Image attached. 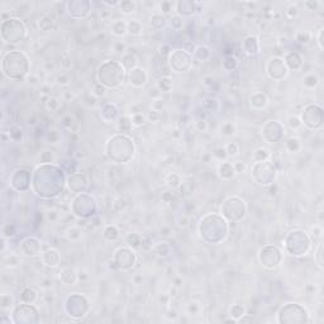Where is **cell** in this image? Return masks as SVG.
Returning <instances> with one entry per match:
<instances>
[{
  "label": "cell",
  "mask_w": 324,
  "mask_h": 324,
  "mask_svg": "<svg viewBox=\"0 0 324 324\" xmlns=\"http://www.w3.org/2000/svg\"><path fill=\"white\" fill-rule=\"evenodd\" d=\"M119 9L124 14H130V13L134 12L136 4L133 2H122V3H119Z\"/></svg>",
  "instance_id": "cell-2"
},
{
  "label": "cell",
  "mask_w": 324,
  "mask_h": 324,
  "mask_svg": "<svg viewBox=\"0 0 324 324\" xmlns=\"http://www.w3.org/2000/svg\"><path fill=\"white\" fill-rule=\"evenodd\" d=\"M128 31L132 35H139L142 31V26L138 21H130L128 23Z\"/></svg>",
  "instance_id": "cell-1"
},
{
  "label": "cell",
  "mask_w": 324,
  "mask_h": 324,
  "mask_svg": "<svg viewBox=\"0 0 324 324\" xmlns=\"http://www.w3.org/2000/svg\"><path fill=\"white\" fill-rule=\"evenodd\" d=\"M195 127H196V129H198L199 132H205V130H206V128H208V124H206V122H205V120L200 119V120H198V122H196Z\"/></svg>",
  "instance_id": "cell-20"
},
{
  "label": "cell",
  "mask_w": 324,
  "mask_h": 324,
  "mask_svg": "<svg viewBox=\"0 0 324 324\" xmlns=\"http://www.w3.org/2000/svg\"><path fill=\"white\" fill-rule=\"evenodd\" d=\"M63 127H66V128H70L72 124H73V119H72V117L71 115H65L63 118H62V123H61Z\"/></svg>",
  "instance_id": "cell-19"
},
{
  "label": "cell",
  "mask_w": 324,
  "mask_h": 324,
  "mask_svg": "<svg viewBox=\"0 0 324 324\" xmlns=\"http://www.w3.org/2000/svg\"><path fill=\"white\" fill-rule=\"evenodd\" d=\"M288 122H289V125L291 128H294V129H298L301 125V122H300V119L298 117H290Z\"/></svg>",
  "instance_id": "cell-15"
},
{
  "label": "cell",
  "mask_w": 324,
  "mask_h": 324,
  "mask_svg": "<svg viewBox=\"0 0 324 324\" xmlns=\"http://www.w3.org/2000/svg\"><path fill=\"white\" fill-rule=\"evenodd\" d=\"M13 296H10L9 298V295L8 294H3L2 295V308L3 309H8V308H10L12 305H13Z\"/></svg>",
  "instance_id": "cell-11"
},
{
  "label": "cell",
  "mask_w": 324,
  "mask_h": 324,
  "mask_svg": "<svg viewBox=\"0 0 324 324\" xmlns=\"http://www.w3.org/2000/svg\"><path fill=\"white\" fill-rule=\"evenodd\" d=\"M38 81H40V79L37 77V76H31V77L28 79V84H31V85H37L38 84Z\"/></svg>",
  "instance_id": "cell-26"
},
{
  "label": "cell",
  "mask_w": 324,
  "mask_h": 324,
  "mask_svg": "<svg viewBox=\"0 0 324 324\" xmlns=\"http://www.w3.org/2000/svg\"><path fill=\"white\" fill-rule=\"evenodd\" d=\"M310 38H312V34L309 32H299L298 35H296V41H299L300 43L307 45L310 41Z\"/></svg>",
  "instance_id": "cell-9"
},
{
  "label": "cell",
  "mask_w": 324,
  "mask_h": 324,
  "mask_svg": "<svg viewBox=\"0 0 324 324\" xmlns=\"http://www.w3.org/2000/svg\"><path fill=\"white\" fill-rule=\"evenodd\" d=\"M105 87L101 85V84H96L94 85L92 87V91H91V95H94L95 98H100V96H104L105 95Z\"/></svg>",
  "instance_id": "cell-8"
},
{
  "label": "cell",
  "mask_w": 324,
  "mask_h": 324,
  "mask_svg": "<svg viewBox=\"0 0 324 324\" xmlns=\"http://www.w3.org/2000/svg\"><path fill=\"white\" fill-rule=\"evenodd\" d=\"M170 233H171V229L168 227L167 228H162V229H161V234H163V236H168Z\"/></svg>",
  "instance_id": "cell-31"
},
{
  "label": "cell",
  "mask_w": 324,
  "mask_h": 324,
  "mask_svg": "<svg viewBox=\"0 0 324 324\" xmlns=\"http://www.w3.org/2000/svg\"><path fill=\"white\" fill-rule=\"evenodd\" d=\"M49 68H51V70H52V68H53V63H51V62H46V66H45V70H46V71H48V70H49Z\"/></svg>",
  "instance_id": "cell-32"
},
{
  "label": "cell",
  "mask_w": 324,
  "mask_h": 324,
  "mask_svg": "<svg viewBox=\"0 0 324 324\" xmlns=\"http://www.w3.org/2000/svg\"><path fill=\"white\" fill-rule=\"evenodd\" d=\"M203 80L205 81V85H213V84H214V79H213V76H209V75H206V76H204V77H203Z\"/></svg>",
  "instance_id": "cell-24"
},
{
  "label": "cell",
  "mask_w": 324,
  "mask_h": 324,
  "mask_svg": "<svg viewBox=\"0 0 324 324\" xmlns=\"http://www.w3.org/2000/svg\"><path fill=\"white\" fill-rule=\"evenodd\" d=\"M214 155L217 156V157H219V158H223V157H225V151H224V148H219V149H217L215 152H214Z\"/></svg>",
  "instance_id": "cell-25"
},
{
  "label": "cell",
  "mask_w": 324,
  "mask_h": 324,
  "mask_svg": "<svg viewBox=\"0 0 324 324\" xmlns=\"http://www.w3.org/2000/svg\"><path fill=\"white\" fill-rule=\"evenodd\" d=\"M47 219L49 222H56L59 219V212L57 210H48L47 212Z\"/></svg>",
  "instance_id": "cell-18"
},
{
  "label": "cell",
  "mask_w": 324,
  "mask_h": 324,
  "mask_svg": "<svg viewBox=\"0 0 324 324\" xmlns=\"http://www.w3.org/2000/svg\"><path fill=\"white\" fill-rule=\"evenodd\" d=\"M45 299H46L47 304H51V303H53V300H54V296H53V294L51 293V294H46Z\"/></svg>",
  "instance_id": "cell-28"
},
{
  "label": "cell",
  "mask_w": 324,
  "mask_h": 324,
  "mask_svg": "<svg viewBox=\"0 0 324 324\" xmlns=\"http://www.w3.org/2000/svg\"><path fill=\"white\" fill-rule=\"evenodd\" d=\"M187 222H189V219H187L186 217L181 218V219H180V227H186V225H187Z\"/></svg>",
  "instance_id": "cell-30"
},
{
  "label": "cell",
  "mask_w": 324,
  "mask_h": 324,
  "mask_svg": "<svg viewBox=\"0 0 324 324\" xmlns=\"http://www.w3.org/2000/svg\"><path fill=\"white\" fill-rule=\"evenodd\" d=\"M89 279V274L85 271V270H81L77 272V280H81V281H85Z\"/></svg>",
  "instance_id": "cell-23"
},
{
  "label": "cell",
  "mask_w": 324,
  "mask_h": 324,
  "mask_svg": "<svg viewBox=\"0 0 324 324\" xmlns=\"http://www.w3.org/2000/svg\"><path fill=\"white\" fill-rule=\"evenodd\" d=\"M158 118H160V111L152 109V110L149 111V114H148V120H149V122H157Z\"/></svg>",
  "instance_id": "cell-17"
},
{
  "label": "cell",
  "mask_w": 324,
  "mask_h": 324,
  "mask_svg": "<svg viewBox=\"0 0 324 324\" xmlns=\"http://www.w3.org/2000/svg\"><path fill=\"white\" fill-rule=\"evenodd\" d=\"M157 87L160 89L161 92H162V91L167 92V91H170L171 87H172V81H171L168 77H163V79H161V80L158 81Z\"/></svg>",
  "instance_id": "cell-4"
},
{
  "label": "cell",
  "mask_w": 324,
  "mask_h": 324,
  "mask_svg": "<svg viewBox=\"0 0 324 324\" xmlns=\"http://www.w3.org/2000/svg\"><path fill=\"white\" fill-rule=\"evenodd\" d=\"M70 81H71V80H70V76L66 75V73H62V75H60L59 77H57V84L61 85V86H66V85H68Z\"/></svg>",
  "instance_id": "cell-12"
},
{
  "label": "cell",
  "mask_w": 324,
  "mask_h": 324,
  "mask_svg": "<svg viewBox=\"0 0 324 324\" xmlns=\"http://www.w3.org/2000/svg\"><path fill=\"white\" fill-rule=\"evenodd\" d=\"M130 120H132V125H134V127H141V125L144 124V122H146V117L143 115L142 113H136V114H133V117L130 118Z\"/></svg>",
  "instance_id": "cell-5"
},
{
  "label": "cell",
  "mask_w": 324,
  "mask_h": 324,
  "mask_svg": "<svg viewBox=\"0 0 324 324\" xmlns=\"http://www.w3.org/2000/svg\"><path fill=\"white\" fill-rule=\"evenodd\" d=\"M61 67H62L63 70H68V68L72 67V59H71L70 56H65L63 59H62V61H61Z\"/></svg>",
  "instance_id": "cell-14"
},
{
  "label": "cell",
  "mask_w": 324,
  "mask_h": 324,
  "mask_svg": "<svg viewBox=\"0 0 324 324\" xmlns=\"http://www.w3.org/2000/svg\"><path fill=\"white\" fill-rule=\"evenodd\" d=\"M233 168H234V171H236V172H238V174H239V172H243V171H244V168H246V166H244L242 162H239V161H238V162H236V163L233 165Z\"/></svg>",
  "instance_id": "cell-22"
},
{
  "label": "cell",
  "mask_w": 324,
  "mask_h": 324,
  "mask_svg": "<svg viewBox=\"0 0 324 324\" xmlns=\"http://www.w3.org/2000/svg\"><path fill=\"white\" fill-rule=\"evenodd\" d=\"M127 124H132V120L129 117H123L120 120H119V130L122 132H129L130 130V127H127Z\"/></svg>",
  "instance_id": "cell-10"
},
{
  "label": "cell",
  "mask_w": 324,
  "mask_h": 324,
  "mask_svg": "<svg viewBox=\"0 0 324 324\" xmlns=\"http://www.w3.org/2000/svg\"><path fill=\"white\" fill-rule=\"evenodd\" d=\"M181 134H182V132H181L180 129H174V130H172V133H171V136H172V138H179Z\"/></svg>",
  "instance_id": "cell-27"
},
{
  "label": "cell",
  "mask_w": 324,
  "mask_h": 324,
  "mask_svg": "<svg viewBox=\"0 0 324 324\" xmlns=\"http://www.w3.org/2000/svg\"><path fill=\"white\" fill-rule=\"evenodd\" d=\"M52 286H53V281H52L51 279H45V280H42V282H41V288L48 290V289H51Z\"/></svg>",
  "instance_id": "cell-21"
},
{
  "label": "cell",
  "mask_w": 324,
  "mask_h": 324,
  "mask_svg": "<svg viewBox=\"0 0 324 324\" xmlns=\"http://www.w3.org/2000/svg\"><path fill=\"white\" fill-rule=\"evenodd\" d=\"M174 282H175V285H174V286H175L176 289H179V288H181V286H182V284H181L182 281H181V279H180V277H175V279H174Z\"/></svg>",
  "instance_id": "cell-29"
},
{
  "label": "cell",
  "mask_w": 324,
  "mask_h": 324,
  "mask_svg": "<svg viewBox=\"0 0 324 324\" xmlns=\"http://www.w3.org/2000/svg\"><path fill=\"white\" fill-rule=\"evenodd\" d=\"M60 105H61V103H60V100L57 99V98H49V99L46 101V106H47V109H48V110H52V111L59 110Z\"/></svg>",
  "instance_id": "cell-7"
},
{
  "label": "cell",
  "mask_w": 324,
  "mask_h": 324,
  "mask_svg": "<svg viewBox=\"0 0 324 324\" xmlns=\"http://www.w3.org/2000/svg\"><path fill=\"white\" fill-rule=\"evenodd\" d=\"M224 151H225L227 156H231V157H232V156H237V155H238L239 147H238V144H237L236 142H229V143L225 146Z\"/></svg>",
  "instance_id": "cell-3"
},
{
  "label": "cell",
  "mask_w": 324,
  "mask_h": 324,
  "mask_svg": "<svg viewBox=\"0 0 324 324\" xmlns=\"http://www.w3.org/2000/svg\"><path fill=\"white\" fill-rule=\"evenodd\" d=\"M114 51H115L117 53H119V54H124L125 51H127L125 43H123V42H117V43H115V47H114Z\"/></svg>",
  "instance_id": "cell-16"
},
{
  "label": "cell",
  "mask_w": 324,
  "mask_h": 324,
  "mask_svg": "<svg viewBox=\"0 0 324 324\" xmlns=\"http://www.w3.org/2000/svg\"><path fill=\"white\" fill-rule=\"evenodd\" d=\"M172 7H174V4L171 2H162V3H160V9L165 14H167V13H170L171 10H172Z\"/></svg>",
  "instance_id": "cell-13"
},
{
  "label": "cell",
  "mask_w": 324,
  "mask_h": 324,
  "mask_svg": "<svg viewBox=\"0 0 324 324\" xmlns=\"http://www.w3.org/2000/svg\"><path fill=\"white\" fill-rule=\"evenodd\" d=\"M220 130H222V134H223V136H225V137H231V136L234 134L236 128H234V125H233L232 123H224V124L222 125Z\"/></svg>",
  "instance_id": "cell-6"
}]
</instances>
